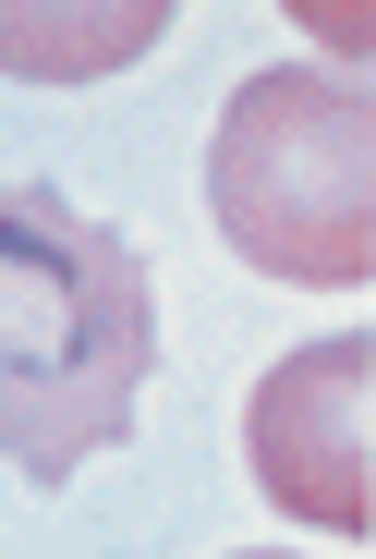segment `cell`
<instances>
[{"mask_svg":"<svg viewBox=\"0 0 376 559\" xmlns=\"http://www.w3.org/2000/svg\"><path fill=\"white\" fill-rule=\"evenodd\" d=\"M158 378V293L134 231L49 182H0V462L25 487H73L134 438Z\"/></svg>","mask_w":376,"mask_h":559,"instance_id":"1","label":"cell"},{"mask_svg":"<svg viewBox=\"0 0 376 559\" xmlns=\"http://www.w3.org/2000/svg\"><path fill=\"white\" fill-rule=\"evenodd\" d=\"M207 219L243 267L364 293L376 280V98L340 61H267L207 134Z\"/></svg>","mask_w":376,"mask_h":559,"instance_id":"2","label":"cell"},{"mask_svg":"<svg viewBox=\"0 0 376 559\" xmlns=\"http://www.w3.org/2000/svg\"><path fill=\"white\" fill-rule=\"evenodd\" d=\"M364 402H376V341H364V329H328V341L279 353L267 378H255L243 462H255V487L292 511V523H316V535H364V523H376Z\"/></svg>","mask_w":376,"mask_h":559,"instance_id":"3","label":"cell"},{"mask_svg":"<svg viewBox=\"0 0 376 559\" xmlns=\"http://www.w3.org/2000/svg\"><path fill=\"white\" fill-rule=\"evenodd\" d=\"M182 0H0V85H110L170 37Z\"/></svg>","mask_w":376,"mask_h":559,"instance_id":"4","label":"cell"},{"mask_svg":"<svg viewBox=\"0 0 376 559\" xmlns=\"http://www.w3.org/2000/svg\"><path fill=\"white\" fill-rule=\"evenodd\" d=\"M279 13H292L340 73H364V49H376V0H279Z\"/></svg>","mask_w":376,"mask_h":559,"instance_id":"5","label":"cell"},{"mask_svg":"<svg viewBox=\"0 0 376 559\" xmlns=\"http://www.w3.org/2000/svg\"><path fill=\"white\" fill-rule=\"evenodd\" d=\"M243 559H267V547H243Z\"/></svg>","mask_w":376,"mask_h":559,"instance_id":"6","label":"cell"}]
</instances>
